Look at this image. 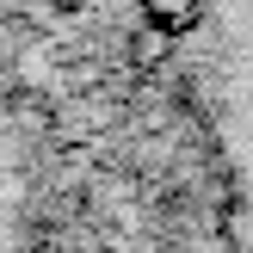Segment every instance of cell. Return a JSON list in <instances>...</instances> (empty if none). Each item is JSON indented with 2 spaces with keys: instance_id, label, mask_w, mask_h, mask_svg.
I'll return each instance as SVG.
<instances>
[{
  "instance_id": "6da1fadb",
  "label": "cell",
  "mask_w": 253,
  "mask_h": 253,
  "mask_svg": "<svg viewBox=\"0 0 253 253\" xmlns=\"http://www.w3.org/2000/svg\"><path fill=\"white\" fill-rule=\"evenodd\" d=\"M210 31H216V111H222V136L235 155L241 210L253 235V0H216Z\"/></svg>"
},
{
  "instance_id": "7a4b0ae2",
  "label": "cell",
  "mask_w": 253,
  "mask_h": 253,
  "mask_svg": "<svg viewBox=\"0 0 253 253\" xmlns=\"http://www.w3.org/2000/svg\"><path fill=\"white\" fill-rule=\"evenodd\" d=\"M142 6H148V19H155V25L179 31V25H192V12L204 6V0H142Z\"/></svg>"
},
{
  "instance_id": "3957f363",
  "label": "cell",
  "mask_w": 253,
  "mask_h": 253,
  "mask_svg": "<svg viewBox=\"0 0 253 253\" xmlns=\"http://www.w3.org/2000/svg\"><path fill=\"white\" fill-rule=\"evenodd\" d=\"M62 6H81V0H62Z\"/></svg>"
}]
</instances>
